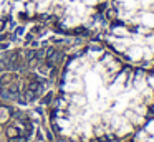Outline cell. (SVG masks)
<instances>
[{"label":"cell","instance_id":"cell-1","mask_svg":"<svg viewBox=\"0 0 154 142\" xmlns=\"http://www.w3.org/2000/svg\"><path fill=\"white\" fill-rule=\"evenodd\" d=\"M106 0H12L23 18H55L66 28L80 26L94 18Z\"/></svg>","mask_w":154,"mask_h":142},{"label":"cell","instance_id":"cell-2","mask_svg":"<svg viewBox=\"0 0 154 142\" xmlns=\"http://www.w3.org/2000/svg\"><path fill=\"white\" fill-rule=\"evenodd\" d=\"M106 41L116 51L126 55L129 61L154 59V30H137L116 23L108 30Z\"/></svg>","mask_w":154,"mask_h":142},{"label":"cell","instance_id":"cell-3","mask_svg":"<svg viewBox=\"0 0 154 142\" xmlns=\"http://www.w3.org/2000/svg\"><path fill=\"white\" fill-rule=\"evenodd\" d=\"M116 23L137 30H154V0H111Z\"/></svg>","mask_w":154,"mask_h":142},{"label":"cell","instance_id":"cell-4","mask_svg":"<svg viewBox=\"0 0 154 142\" xmlns=\"http://www.w3.org/2000/svg\"><path fill=\"white\" fill-rule=\"evenodd\" d=\"M12 10V2L10 0H0V26L4 25L5 18L10 15Z\"/></svg>","mask_w":154,"mask_h":142}]
</instances>
